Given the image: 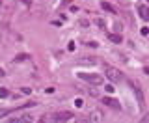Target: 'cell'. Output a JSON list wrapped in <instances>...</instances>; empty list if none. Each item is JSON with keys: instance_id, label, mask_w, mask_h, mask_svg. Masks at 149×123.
<instances>
[{"instance_id": "11", "label": "cell", "mask_w": 149, "mask_h": 123, "mask_svg": "<svg viewBox=\"0 0 149 123\" xmlns=\"http://www.w3.org/2000/svg\"><path fill=\"white\" fill-rule=\"evenodd\" d=\"M9 112H11V110H8V108H2V110H0V117H4L6 114H9Z\"/></svg>"}, {"instance_id": "8", "label": "cell", "mask_w": 149, "mask_h": 123, "mask_svg": "<svg viewBox=\"0 0 149 123\" xmlns=\"http://www.w3.org/2000/svg\"><path fill=\"white\" fill-rule=\"evenodd\" d=\"M101 8L104 9V11H108V13H118V11H116V8L112 6V4H108V2H101Z\"/></svg>"}, {"instance_id": "12", "label": "cell", "mask_w": 149, "mask_h": 123, "mask_svg": "<svg viewBox=\"0 0 149 123\" xmlns=\"http://www.w3.org/2000/svg\"><path fill=\"white\" fill-rule=\"evenodd\" d=\"M104 88H106V92H110V93H112V92H114V86H112V84H106V86H104Z\"/></svg>"}, {"instance_id": "15", "label": "cell", "mask_w": 149, "mask_h": 123, "mask_svg": "<svg viewBox=\"0 0 149 123\" xmlns=\"http://www.w3.org/2000/svg\"><path fill=\"white\" fill-rule=\"evenodd\" d=\"M147 2H149V0H147Z\"/></svg>"}, {"instance_id": "9", "label": "cell", "mask_w": 149, "mask_h": 123, "mask_svg": "<svg viewBox=\"0 0 149 123\" xmlns=\"http://www.w3.org/2000/svg\"><path fill=\"white\" fill-rule=\"evenodd\" d=\"M108 39L112 41V43H121V41H123L119 34H110V36H108Z\"/></svg>"}, {"instance_id": "13", "label": "cell", "mask_w": 149, "mask_h": 123, "mask_svg": "<svg viewBox=\"0 0 149 123\" xmlns=\"http://www.w3.org/2000/svg\"><path fill=\"white\" fill-rule=\"evenodd\" d=\"M0 97H8V89H0Z\"/></svg>"}, {"instance_id": "3", "label": "cell", "mask_w": 149, "mask_h": 123, "mask_svg": "<svg viewBox=\"0 0 149 123\" xmlns=\"http://www.w3.org/2000/svg\"><path fill=\"white\" fill-rule=\"evenodd\" d=\"M73 120V114H69V112H58V114H50L47 117V121H69Z\"/></svg>"}, {"instance_id": "10", "label": "cell", "mask_w": 149, "mask_h": 123, "mask_svg": "<svg viewBox=\"0 0 149 123\" xmlns=\"http://www.w3.org/2000/svg\"><path fill=\"white\" fill-rule=\"evenodd\" d=\"M11 121H32L30 116H21V117H13Z\"/></svg>"}, {"instance_id": "2", "label": "cell", "mask_w": 149, "mask_h": 123, "mask_svg": "<svg viewBox=\"0 0 149 123\" xmlns=\"http://www.w3.org/2000/svg\"><path fill=\"white\" fill-rule=\"evenodd\" d=\"M78 78L86 80V82H90V84H95V86L102 84V77L101 75H95V73H78Z\"/></svg>"}, {"instance_id": "5", "label": "cell", "mask_w": 149, "mask_h": 123, "mask_svg": "<svg viewBox=\"0 0 149 123\" xmlns=\"http://www.w3.org/2000/svg\"><path fill=\"white\" fill-rule=\"evenodd\" d=\"M102 103H104L106 106L114 108V110H121V105H119V101H116V99H112V97H104V99H102Z\"/></svg>"}, {"instance_id": "1", "label": "cell", "mask_w": 149, "mask_h": 123, "mask_svg": "<svg viewBox=\"0 0 149 123\" xmlns=\"http://www.w3.org/2000/svg\"><path fill=\"white\" fill-rule=\"evenodd\" d=\"M104 75H106V78H108L110 82H119V80H123L121 71L116 69V67H112V65H104Z\"/></svg>"}, {"instance_id": "14", "label": "cell", "mask_w": 149, "mask_h": 123, "mask_svg": "<svg viewBox=\"0 0 149 123\" xmlns=\"http://www.w3.org/2000/svg\"><path fill=\"white\" fill-rule=\"evenodd\" d=\"M69 2H71V0H63V2H62V4H63V6H65V4H69Z\"/></svg>"}, {"instance_id": "4", "label": "cell", "mask_w": 149, "mask_h": 123, "mask_svg": "<svg viewBox=\"0 0 149 123\" xmlns=\"http://www.w3.org/2000/svg\"><path fill=\"white\" fill-rule=\"evenodd\" d=\"M132 92H134V95H136L138 106H140V108H146V97H143V92H142V88H140L138 84H132Z\"/></svg>"}, {"instance_id": "6", "label": "cell", "mask_w": 149, "mask_h": 123, "mask_svg": "<svg viewBox=\"0 0 149 123\" xmlns=\"http://www.w3.org/2000/svg\"><path fill=\"white\" fill-rule=\"evenodd\" d=\"M138 11H140V17H142L143 21H149V8L147 6H140Z\"/></svg>"}, {"instance_id": "7", "label": "cell", "mask_w": 149, "mask_h": 123, "mask_svg": "<svg viewBox=\"0 0 149 123\" xmlns=\"http://www.w3.org/2000/svg\"><path fill=\"white\" fill-rule=\"evenodd\" d=\"M102 120H104V117H102V114H101L99 110H93V112H91L90 121H102Z\"/></svg>"}]
</instances>
